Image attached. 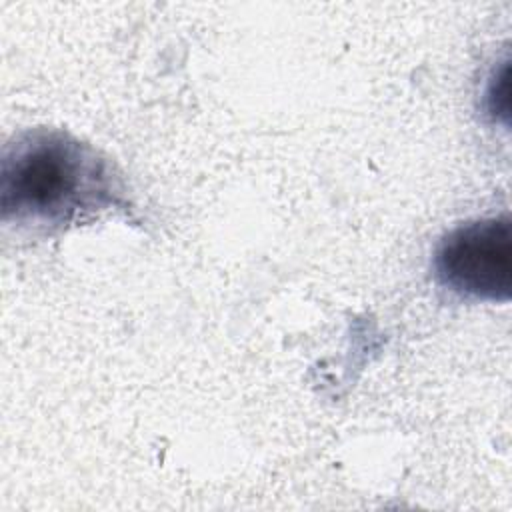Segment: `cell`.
<instances>
[{"instance_id":"obj_1","label":"cell","mask_w":512,"mask_h":512,"mask_svg":"<svg viewBox=\"0 0 512 512\" xmlns=\"http://www.w3.org/2000/svg\"><path fill=\"white\" fill-rule=\"evenodd\" d=\"M108 210H130L116 168L66 130L32 128L2 152L0 214L6 224L62 230Z\"/></svg>"},{"instance_id":"obj_2","label":"cell","mask_w":512,"mask_h":512,"mask_svg":"<svg viewBox=\"0 0 512 512\" xmlns=\"http://www.w3.org/2000/svg\"><path fill=\"white\" fill-rule=\"evenodd\" d=\"M436 282L468 300L506 304L512 296L510 218H480L452 228L432 256Z\"/></svg>"},{"instance_id":"obj_3","label":"cell","mask_w":512,"mask_h":512,"mask_svg":"<svg viewBox=\"0 0 512 512\" xmlns=\"http://www.w3.org/2000/svg\"><path fill=\"white\" fill-rule=\"evenodd\" d=\"M506 94H508V64L504 62L500 70H494V72H492L490 82H488V86H486V90H484V110H486V114H488L492 120L496 118L498 112L506 116V112H504L502 106L498 104V100H502V104L508 106V96H506Z\"/></svg>"}]
</instances>
